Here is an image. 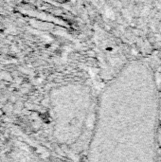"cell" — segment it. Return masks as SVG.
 Returning <instances> with one entry per match:
<instances>
[{
  "mask_svg": "<svg viewBox=\"0 0 161 162\" xmlns=\"http://www.w3.org/2000/svg\"><path fill=\"white\" fill-rule=\"evenodd\" d=\"M87 162H157L161 98L150 66L127 63L101 93Z\"/></svg>",
  "mask_w": 161,
  "mask_h": 162,
  "instance_id": "obj_1",
  "label": "cell"
},
{
  "mask_svg": "<svg viewBox=\"0 0 161 162\" xmlns=\"http://www.w3.org/2000/svg\"><path fill=\"white\" fill-rule=\"evenodd\" d=\"M93 97L88 85L68 83L50 92L53 135L62 145H73L83 136L91 113Z\"/></svg>",
  "mask_w": 161,
  "mask_h": 162,
  "instance_id": "obj_2",
  "label": "cell"
},
{
  "mask_svg": "<svg viewBox=\"0 0 161 162\" xmlns=\"http://www.w3.org/2000/svg\"><path fill=\"white\" fill-rule=\"evenodd\" d=\"M160 131H161V117H160Z\"/></svg>",
  "mask_w": 161,
  "mask_h": 162,
  "instance_id": "obj_3",
  "label": "cell"
}]
</instances>
